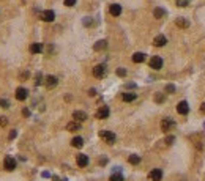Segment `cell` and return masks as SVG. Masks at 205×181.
Segmentation results:
<instances>
[{
  "instance_id": "1",
  "label": "cell",
  "mask_w": 205,
  "mask_h": 181,
  "mask_svg": "<svg viewBox=\"0 0 205 181\" xmlns=\"http://www.w3.org/2000/svg\"><path fill=\"white\" fill-rule=\"evenodd\" d=\"M99 137L104 140L106 143H109V145H112V143H115V134L112 132V131H99Z\"/></svg>"
},
{
  "instance_id": "2",
  "label": "cell",
  "mask_w": 205,
  "mask_h": 181,
  "mask_svg": "<svg viewBox=\"0 0 205 181\" xmlns=\"http://www.w3.org/2000/svg\"><path fill=\"white\" fill-rule=\"evenodd\" d=\"M16 159L13 158V156H7L5 159H3V169L5 170H8V172H13L14 169H16Z\"/></svg>"
},
{
  "instance_id": "3",
  "label": "cell",
  "mask_w": 205,
  "mask_h": 181,
  "mask_svg": "<svg viewBox=\"0 0 205 181\" xmlns=\"http://www.w3.org/2000/svg\"><path fill=\"white\" fill-rule=\"evenodd\" d=\"M174 128H175V121H174L172 118H164V120H161V129H163L164 132L172 131Z\"/></svg>"
},
{
  "instance_id": "4",
  "label": "cell",
  "mask_w": 205,
  "mask_h": 181,
  "mask_svg": "<svg viewBox=\"0 0 205 181\" xmlns=\"http://www.w3.org/2000/svg\"><path fill=\"white\" fill-rule=\"evenodd\" d=\"M106 65H96L95 68H93V76L95 77H98V79H102V77L106 76Z\"/></svg>"
},
{
  "instance_id": "5",
  "label": "cell",
  "mask_w": 205,
  "mask_h": 181,
  "mask_svg": "<svg viewBox=\"0 0 205 181\" xmlns=\"http://www.w3.org/2000/svg\"><path fill=\"white\" fill-rule=\"evenodd\" d=\"M150 68L151 69H161L163 68V58L161 57H158V55H155V57H151L150 58Z\"/></svg>"
},
{
  "instance_id": "6",
  "label": "cell",
  "mask_w": 205,
  "mask_h": 181,
  "mask_svg": "<svg viewBox=\"0 0 205 181\" xmlns=\"http://www.w3.org/2000/svg\"><path fill=\"white\" fill-rule=\"evenodd\" d=\"M95 117H96L98 120H106V118L109 117V107H107V106H102V107H99V109L96 110Z\"/></svg>"
},
{
  "instance_id": "7",
  "label": "cell",
  "mask_w": 205,
  "mask_h": 181,
  "mask_svg": "<svg viewBox=\"0 0 205 181\" xmlns=\"http://www.w3.org/2000/svg\"><path fill=\"white\" fill-rule=\"evenodd\" d=\"M177 112L180 114V115H186L189 112V106H188V102L186 101H180L178 102V106H177Z\"/></svg>"
},
{
  "instance_id": "8",
  "label": "cell",
  "mask_w": 205,
  "mask_h": 181,
  "mask_svg": "<svg viewBox=\"0 0 205 181\" xmlns=\"http://www.w3.org/2000/svg\"><path fill=\"white\" fill-rule=\"evenodd\" d=\"M148 178H150L151 181H161V178H163L161 169H153V170L148 173Z\"/></svg>"
},
{
  "instance_id": "9",
  "label": "cell",
  "mask_w": 205,
  "mask_h": 181,
  "mask_svg": "<svg viewBox=\"0 0 205 181\" xmlns=\"http://www.w3.org/2000/svg\"><path fill=\"white\" fill-rule=\"evenodd\" d=\"M57 84H59V79H57L55 76H47L46 79H44V85H46L47 88H54Z\"/></svg>"
},
{
  "instance_id": "10",
  "label": "cell",
  "mask_w": 205,
  "mask_h": 181,
  "mask_svg": "<svg viewBox=\"0 0 205 181\" xmlns=\"http://www.w3.org/2000/svg\"><path fill=\"white\" fill-rule=\"evenodd\" d=\"M41 19H43L44 22H52V21L55 19V13H54L52 10H46V11H43Z\"/></svg>"
},
{
  "instance_id": "11",
  "label": "cell",
  "mask_w": 205,
  "mask_h": 181,
  "mask_svg": "<svg viewBox=\"0 0 205 181\" xmlns=\"http://www.w3.org/2000/svg\"><path fill=\"white\" fill-rule=\"evenodd\" d=\"M73 120L78 121V123H82V121L87 120V114L82 112V110H76V112H73Z\"/></svg>"
},
{
  "instance_id": "12",
  "label": "cell",
  "mask_w": 205,
  "mask_h": 181,
  "mask_svg": "<svg viewBox=\"0 0 205 181\" xmlns=\"http://www.w3.org/2000/svg\"><path fill=\"white\" fill-rule=\"evenodd\" d=\"M27 96H29V91L25 90V88L19 87V88L16 90V99H17V101H25V99H27Z\"/></svg>"
},
{
  "instance_id": "13",
  "label": "cell",
  "mask_w": 205,
  "mask_h": 181,
  "mask_svg": "<svg viewBox=\"0 0 205 181\" xmlns=\"http://www.w3.org/2000/svg\"><path fill=\"white\" fill-rule=\"evenodd\" d=\"M76 164H78L79 167H87L88 165V156H85V154H78Z\"/></svg>"
},
{
  "instance_id": "14",
  "label": "cell",
  "mask_w": 205,
  "mask_h": 181,
  "mask_svg": "<svg viewBox=\"0 0 205 181\" xmlns=\"http://www.w3.org/2000/svg\"><path fill=\"white\" fill-rule=\"evenodd\" d=\"M66 131H69V132H78V131H81V123H78V121H71V123H68L66 124Z\"/></svg>"
},
{
  "instance_id": "15",
  "label": "cell",
  "mask_w": 205,
  "mask_h": 181,
  "mask_svg": "<svg viewBox=\"0 0 205 181\" xmlns=\"http://www.w3.org/2000/svg\"><path fill=\"white\" fill-rule=\"evenodd\" d=\"M166 43H167V39L164 35H158L153 39V46H156V47H163V46H166Z\"/></svg>"
},
{
  "instance_id": "16",
  "label": "cell",
  "mask_w": 205,
  "mask_h": 181,
  "mask_svg": "<svg viewBox=\"0 0 205 181\" xmlns=\"http://www.w3.org/2000/svg\"><path fill=\"white\" fill-rule=\"evenodd\" d=\"M109 13H111L112 16H120V14H122V7H120L118 3H112V5L109 7Z\"/></svg>"
},
{
  "instance_id": "17",
  "label": "cell",
  "mask_w": 205,
  "mask_h": 181,
  "mask_svg": "<svg viewBox=\"0 0 205 181\" xmlns=\"http://www.w3.org/2000/svg\"><path fill=\"white\" fill-rule=\"evenodd\" d=\"M106 47H107V41H106V39H99V41L95 43V46H93V49L98 50V52H99V50H104Z\"/></svg>"
},
{
  "instance_id": "18",
  "label": "cell",
  "mask_w": 205,
  "mask_h": 181,
  "mask_svg": "<svg viewBox=\"0 0 205 181\" xmlns=\"http://www.w3.org/2000/svg\"><path fill=\"white\" fill-rule=\"evenodd\" d=\"M30 52H32V54H41V52H43V44L33 43V44L30 46Z\"/></svg>"
},
{
  "instance_id": "19",
  "label": "cell",
  "mask_w": 205,
  "mask_h": 181,
  "mask_svg": "<svg viewBox=\"0 0 205 181\" xmlns=\"http://www.w3.org/2000/svg\"><path fill=\"white\" fill-rule=\"evenodd\" d=\"M175 24H177L180 29H188V27H189V22H188L185 17H178V19L175 21Z\"/></svg>"
},
{
  "instance_id": "20",
  "label": "cell",
  "mask_w": 205,
  "mask_h": 181,
  "mask_svg": "<svg viewBox=\"0 0 205 181\" xmlns=\"http://www.w3.org/2000/svg\"><path fill=\"white\" fill-rule=\"evenodd\" d=\"M71 145H73L74 148H82V145H84V139H82V137H74V139L71 140Z\"/></svg>"
},
{
  "instance_id": "21",
  "label": "cell",
  "mask_w": 205,
  "mask_h": 181,
  "mask_svg": "<svg viewBox=\"0 0 205 181\" xmlns=\"http://www.w3.org/2000/svg\"><path fill=\"white\" fill-rule=\"evenodd\" d=\"M144 60H145V54H142V52H136L133 55V62L134 63H142Z\"/></svg>"
},
{
  "instance_id": "22",
  "label": "cell",
  "mask_w": 205,
  "mask_h": 181,
  "mask_svg": "<svg viewBox=\"0 0 205 181\" xmlns=\"http://www.w3.org/2000/svg\"><path fill=\"white\" fill-rule=\"evenodd\" d=\"M122 98H123V101H125V102H131V101H134V99H136V93H123V95H122Z\"/></svg>"
},
{
  "instance_id": "23",
  "label": "cell",
  "mask_w": 205,
  "mask_h": 181,
  "mask_svg": "<svg viewBox=\"0 0 205 181\" xmlns=\"http://www.w3.org/2000/svg\"><path fill=\"white\" fill-rule=\"evenodd\" d=\"M128 162L133 164V165H136V164L141 162V156H137V154H131V156L128 158Z\"/></svg>"
},
{
  "instance_id": "24",
  "label": "cell",
  "mask_w": 205,
  "mask_h": 181,
  "mask_svg": "<svg viewBox=\"0 0 205 181\" xmlns=\"http://www.w3.org/2000/svg\"><path fill=\"white\" fill-rule=\"evenodd\" d=\"M153 14H155V17H156V19H163V17L166 16V11H164L163 8H155Z\"/></svg>"
},
{
  "instance_id": "25",
  "label": "cell",
  "mask_w": 205,
  "mask_h": 181,
  "mask_svg": "<svg viewBox=\"0 0 205 181\" xmlns=\"http://www.w3.org/2000/svg\"><path fill=\"white\" fill-rule=\"evenodd\" d=\"M109 181H123V176L120 173H114V175H111Z\"/></svg>"
},
{
  "instance_id": "26",
  "label": "cell",
  "mask_w": 205,
  "mask_h": 181,
  "mask_svg": "<svg viewBox=\"0 0 205 181\" xmlns=\"http://www.w3.org/2000/svg\"><path fill=\"white\" fill-rule=\"evenodd\" d=\"M164 99H166V96H164L163 93H158V95L155 96V101H156V102H164Z\"/></svg>"
},
{
  "instance_id": "27",
  "label": "cell",
  "mask_w": 205,
  "mask_h": 181,
  "mask_svg": "<svg viewBox=\"0 0 205 181\" xmlns=\"http://www.w3.org/2000/svg\"><path fill=\"white\" fill-rule=\"evenodd\" d=\"M0 107H3V109H8L10 107V102L7 99H0Z\"/></svg>"
},
{
  "instance_id": "28",
  "label": "cell",
  "mask_w": 205,
  "mask_h": 181,
  "mask_svg": "<svg viewBox=\"0 0 205 181\" xmlns=\"http://www.w3.org/2000/svg\"><path fill=\"white\" fill-rule=\"evenodd\" d=\"M188 2H189V0H177V5L183 8V7H186V5H188Z\"/></svg>"
},
{
  "instance_id": "29",
  "label": "cell",
  "mask_w": 205,
  "mask_h": 181,
  "mask_svg": "<svg viewBox=\"0 0 205 181\" xmlns=\"http://www.w3.org/2000/svg\"><path fill=\"white\" fill-rule=\"evenodd\" d=\"M117 76H120V77H125V76H126V69H123V68H118V69H117Z\"/></svg>"
},
{
  "instance_id": "30",
  "label": "cell",
  "mask_w": 205,
  "mask_h": 181,
  "mask_svg": "<svg viewBox=\"0 0 205 181\" xmlns=\"http://www.w3.org/2000/svg\"><path fill=\"white\" fill-rule=\"evenodd\" d=\"M76 0H65V7H74Z\"/></svg>"
},
{
  "instance_id": "31",
  "label": "cell",
  "mask_w": 205,
  "mask_h": 181,
  "mask_svg": "<svg viewBox=\"0 0 205 181\" xmlns=\"http://www.w3.org/2000/svg\"><path fill=\"white\" fill-rule=\"evenodd\" d=\"M7 124H8V120H7L5 117H0V126L3 128V126H7Z\"/></svg>"
},
{
  "instance_id": "32",
  "label": "cell",
  "mask_w": 205,
  "mask_h": 181,
  "mask_svg": "<svg viewBox=\"0 0 205 181\" xmlns=\"http://www.w3.org/2000/svg\"><path fill=\"white\" fill-rule=\"evenodd\" d=\"M175 91V87L174 85H167L166 87V93H174Z\"/></svg>"
},
{
  "instance_id": "33",
  "label": "cell",
  "mask_w": 205,
  "mask_h": 181,
  "mask_svg": "<svg viewBox=\"0 0 205 181\" xmlns=\"http://www.w3.org/2000/svg\"><path fill=\"white\" fill-rule=\"evenodd\" d=\"M174 140H175V137H174V136H169V137L166 139V143H167V145H170Z\"/></svg>"
},
{
  "instance_id": "34",
  "label": "cell",
  "mask_w": 205,
  "mask_h": 181,
  "mask_svg": "<svg viewBox=\"0 0 205 181\" xmlns=\"http://www.w3.org/2000/svg\"><path fill=\"white\" fill-rule=\"evenodd\" d=\"M16 136H17V132L14 131V129H13V131L10 132V140H13V139H16Z\"/></svg>"
},
{
  "instance_id": "35",
  "label": "cell",
  "mask_w": 205,
  "mask_h": 181,
  "mask_svg": "<svg viewBox=\"0 0 205 181\" xmlns=\"http://www.w3.org/2000/svg\"><path fill=\"white\" fill-rule=\"evenodd\" d=\"M41 84V74H36V85Z\"/></svg>"
},
{
  "instance_id": "36",
  "label": "cell",
  "mask_w": 205,
  "mask_h": 181,
  "mask_svg": "<svg viewBox=\"0 0 205 181\" xmlns=\"http://www.w3.org/2000/svg\"><path fill=\"white\" fill-rule=\"evenodd\" d=\"M22 114H24L25 117H29V115H30V112H29V109H24V110H22Z\"/></svg>"
},
{
  "instance_id": "37",
  "label": "cell",
  "mask_w": 205,
  "mask_h": 181,
  "mask_svg": "<svg viewBox=\"0 0 205 181\" xmlns=\"http://www.w3.org/2000/svg\"><path fill=\"white\" fill-rule=\"evenodd\" d=\"M200 112H202V114H203V115H205V102H203V104H202V106H200Z\"/></svg>"
},
{
  "instance_id": "38",
  "label": "cell",
  "mask_w": 205,
  "mask_h": 181,
  "mask_svg": "<svg viewBox=\"0 0 205 181\" xmlns=\"http://www.w3.org/2000/svg\"><path fill=\"white\" fill-rule=\"evenodd\" d=\"M88 95H90V96H95V95H96V91H95V88H92V90L88 91Z\"/></svg>"
},
{
  "instance_id": "39",
  "label": "cell",
  "mask_w": 205,
  "mask_h": 181,
  "mask_svg": "<svg viewBox=\"0 0 205 181\" xmlns=\"http://www.w3.org/2000/svg\"><path fill=\"white\" fill-rule=\"evenodd\" d=\"M99 162H101V164H102V165H104V164H106V162H107V159H106V158H102V159H101V161H99Z\"/></svg>"
}]
</instances>
